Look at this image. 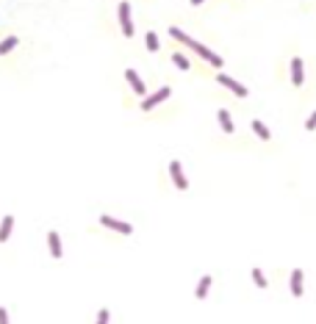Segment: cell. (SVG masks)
I'll use <instances>...</instances> for the list:
<instances>
[{
    "mask_svg": "<svg viewBox=\"0 0 316 324\" xmlns=\"http://www.w3.org/2000/svg\"><path fill=\"white\" fill-rule=\"evenodd\" d=\"M169 34H172V39H178L180 44H186L189 50H194L197 56H203V59L208 61V64H214V67H222V59H219L216 53H211V50H208V47H205V44L194 42V39H191V36H189V34H183L180 28H169Z\"/></svg>",
    "mask_w": 316,
    "mask_h": 324,
    "instance_id": "cell-1",
    "label": "cell"
},
{
    "mask_svg": "<svg viewBox=\"0 0 316 324\" xmlns=\"http://www.w3.org/2000/svg\"><path fill=\"white\" fill-rule=\"evenodd\" d=\"M100 224L105 227V230L120 233V236H130V233H133V224L122 222V219H117V216H111V213H100Z\"/></svg>",
    "mask_w": 316,
    "mask_h": 324,
    "instance_id": "cell-2",
    "label": "cell"
},
{
    "mask_svg": "<svg viewBox=\"0 0 316 324\" xmlns=\"http://www.w3.org/2000/svg\"><path fill=\"white\" fill-rule=\"evenodd\" d=\"M289 291L294 299H302L305 297V272L302 269H291L289 274Z\"/></svg>",
    "mask_w": 316,
    "mask_h": 324,
    "instance_id": "cell-3",
    "label": "cell"
},
{
    "mask_svg": "<svg viewBox=\"0 0 316 324\" xmlns=\"http://www.w3.org/2000/svg\"><path fill=\"white\" fill-rule=\"evenodd\" d=\"M169 178H172V183H175L178 191H186V188H189V180H186V175H183V166H180L178 158L169 161Z\"/></svg>",
    "mask_w": 316,
    "mask_h": 324,
    "instance_id": "cell-4",
    "label": "cell"
},
{
    "mask_svg": "<svg viewBox=\"0 0 316 324\" xmlns=\"http://www.w3.org/2000/svg\"><path fill=\"white\" fill-rule=\"evenodd\" d=\"M47 252H50L53 261H61V258H64V244H61V236L56 230L47 233Z\"/></svg>",
    "mask_w": 316,
    "mask_h": 324,
    "instance_id": "cell-5",
    "label": "cell"
},
{
    "mask_svg": "<svg viewBox=\"0 0 316 324\" xmlns=\"http://www.w3.org/2000/svg\"><path fill=\"white\" fill-rule=\"evenodd\" d=\"M169 94H172V89H169V86H164V89H158L155 94L145 97V100H142V111H153L155 105H158V102H164L167 97H169Z\"/></svg>",
    "mask_w": 316,
    "mask_h": 324,
    "instance_id": "cell-6",
    "label": "cell"
},
{
    "mask_svg": "<svg viewBox=\"0 0 316 324\" xmlns=\"http://www.w3.org/2000/svg\"><path fill=\"white\" fill-rule=\"evenodd\" d=\"M211 285H214V277H211V274H203V277L197 280V285H194V299L197 302H205V299H208Z\"/></svg>",
    "mask_w": 316,
    "mask_h": 324,
    "instance_id": "cell-7",
    "label": "cell"
},
{
    "mask_svg": "<svg viewBox=\"0 0 316 324\" xmlns=\"http://www.w3.org/2000/svg\"><path fill=\"white\" fill-rule=\"evenodd\" d=\"M216 81H219V83H222L225 89H231V92L236 94V97H247V89H244V86H241L239 81H233L231 75H225V72H219V75H216Z\"/></svg>",
    "mask_w": 316,
    "mask_h": 324,
    "instance_id": "cell-8",
    "label": "cell"
},
{
    "mask_svg": "<svg viewBox=\"0 0 316 324\" xmlns=\"http://www.w3.org/2000/svg\"><path fill=\"white\" fill-rule=\"evenodd\" d=\"M120 28L125 36H133V20H130V6L120 3Z\"/></svg>",
    "mask_w": 316,
    "mask_h": 324,
    "instance_id": "cell-9",
    "label": "cell"
},
{
    "mask_svg": "<svg viewBox=\"0 0 316 324\" xmlns=\"http://www.w3.org/2000/svg\"><path fill=\"white\" fill-rule=\"evenodd\" d=\"M11 230H14V216L6 213V216H3V222H0V244H6V241L11 239Z\"/></svg>",
    "mask_w": 316,
    "mask_h": 324,
    "instance_id": "cell-10",
    "label": "cell"
},
{
    "mask_svg": "<svg viewBox=\"0 0 316 324\" xmlns=\"http://www.w3.org/2000/svg\"><path fill=\"white\" fill-rule=\"evenodd\" d=\"M305 81V72H302V59H291V83L302 86Z\"/></svg>",
    "mask_w": 316,
    "mask_h": 324,
    "instance_id": "cell-11",
    "label": "cell"
},
{
    "mask_svg": "<svg viewBox=\"0 0 316 324\" xmlns=\"http://www.w3.org/2000/svg\"><path fill=\"white\" fill-rule=\"evenodd\" d=\"M125 81L130 83V89H133L136 94H145V92H147L145 83H142V78L136 75V69H125Z\"/></svg>",
    "mask_w": 316,
    "mask_h": 324,
    "instance_id": "cell-12",
    "label": "cell"
},
{
    "mask_svg": "<svg viewBox=\"0 0 316 324\" xmlns=\"http://www.w3.org/2000/svg\"><path fill=\"white\" fill-rule=\"evenodd\" d=\"M250 277H253V283H255V288H261V291L269 288V280H266V274H264V269H261V266H253Z\"/></svg>",
    "mask_w": 316,
    "mask_h": 324,
    "instance_id": "cell-13",
    "label": "cell"
},
{
    "mask_svg": "<svg viewBox=\"0 0 316 324\" xmlns=\"http://www.w3.org/2000/svg\"><path fill=\"white\" fill-rule=\"evenodd\" d=\"M216 120H219V125H222L225 133H233V130H236V125H233V120H231V114L225 111V108H219V111H216Z\"/></svg>",
    "mask_w": 316,
    "mask_h": 324,
    "instance_id": "cell-14",
    "label": "cell"
},
{
    "mask_svg": "<svg viewBox=\"0 0 316 324\" xmlns=\"http://www.w3.org/2000/svg\"><path fill=\"white\" fill-rule=\"evenodd\" d=\"M253 130H255V136L261 139V142H269L272 139V133H269V128H266L261 120H253Z\"/></svg>",
    "mask_w": 316,
    "mask_h": 324,
    "instance_id": "cell-15",
    "label": "cell"
},
{
    "mask_svg": "<svg viewBox=\"0 0 316 324\" xmlns=\"http://www.w3.org/2000/svg\"><path fill=\"white\" fill-rule=\"evenodd\" d=\"M145 44H147V50H150V53H155L158 47H161V44H158V36H155V31H147Z\"/></svg>",
    "mask_w": 316,
    "mask_h": 324,
    "instance_id": "cell-16",
    "label": "cell"
},
{
    "mask_svg": "<svg viewBox=\"0 0 316 324\" xmlns=\"http://www.w3.org/2000/svg\"><path fill=\"white\" fill-rule=\"evenodd\" d=\"M94 324H111V310H108V307H100V310H97Z\"/></svg>",
    "mask_w": 316,
    "mask_h": 324,
    "instance_id": "cell-17",
    "label": "cell"
},
{
    "mask_svg": "<svg viewBox=\"0 0 316 324\" xmlns=\"http://www.w3.org/2000/svg\"><path fill=\"white\" fill-rule=\"evenodd\" d=\"M14 47H17V36L3 39V42H0V56H3V53H9V50H14Z\"/></svg>",
    "mask_w": 316,
    "mask_h": 324,
    "instance_id": "cell-18",
    "label": "cell"
},
{
    "mask_svg": "<svg viewBox=\"0 0 316 324\" xmlns=\"http://www.w3.org/2000/svg\"><path fill=\"white\" fill-rule=\"evenodd\" d=\"M172 61H175V67H180V69H189V67H191L183 53H175V56H172Z\"/></svg>",
    "mask_w": 316,
    "mask_h": 324,
    "instance_id": "cell-19",
    "label": "cell"
},
{
    "mask_svg": "<svg viewBox=\"0 0 316 324\" xmlns=\"http://www.w3.org/2000/svg\"><path fill=\"white\" fill-rule=\"evenodd\" d=\"M305 130H316V111L305 120Z\"/></svg>",
    "mask_w": 316,
    "mask_h": 324,
    "instance_id": "cell-20",
    "label": "cell"
},
{
    "mask_svg": "<svg viewBox=\"0 0 316 324\" xmlns=\"http://www.w3.org/2000/svg\"><path fill=\"white\" fill-rule=\"evenodd\" d=\"M0 324H9V310L0 305Z\"/></svg>",
    "mask_w": 316,
    "mask_h": 324,
    "instance_id": "cell-21",
    "label": "cell"
},
{
    "mask_svg": "<svg viewBox=\"0 0 316 324\" xmlns=\"http://www.w3.org/2000/svg\"><path fill=\"white\" fill-rule=\"evenodd\" d=\"M191 6H203V0H191Z\"/></svg>",
    "mask_w": 316,
    "mask_h": 324,
    "instance_id": "cell-22",
    "label": "cell"
}]
</instances>
